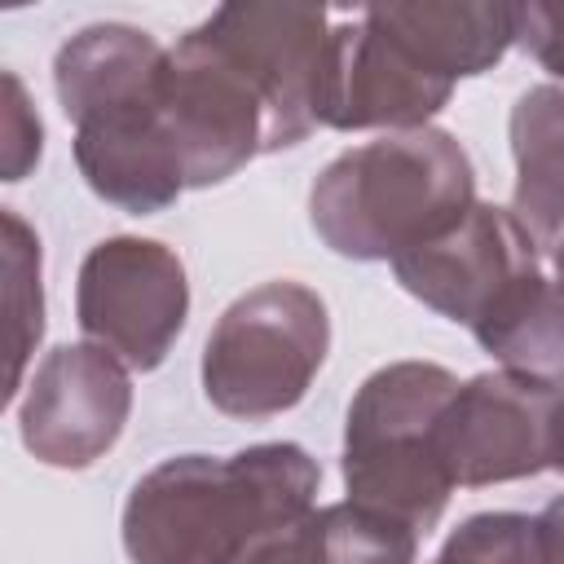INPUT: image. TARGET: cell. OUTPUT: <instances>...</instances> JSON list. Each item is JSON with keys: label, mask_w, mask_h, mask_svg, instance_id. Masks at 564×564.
<instances>
[{"label": "cell", "mask_w": 564, "mask_h": 564, "mask_svg": "<svg viewBox=\"0 0 564 564\" xmlns=\"http://www.w3.org/2000/svg\"><path fill=\"white\" fill-rule=\"evenodd\" d=\"M317 485L322 467L295 441L163 458L123 502V551L132 564H242L256 542L317 511Z\"/></svg>", "instance_id": "6da1fadb"}, {"label": "cell", "mask_w": 564, "mask_h": 564, "mask_svg": "<svg viewBox=\"0 0 564 564\" xmlns=\"http://www.w3.org/2000/svg\"><path fill=\"white\" fill-rule=\"evenodd\" d=\"M172 48L132 22H93L53 57V93L75 128L84 185L132 216H154L185 194L163 119Z\"/></svg>", "instance_id": "7a4b0ae2"}, {"label": "cell", "mask_w": 564, "mask_h": 564, "mask_svg": "<svg viewBox=\"0 0 564 564\" xmlns=\"http://www.w3.org/2000/svg\"><path fill=\"white\" fill-rule=\"evenodd\" d=\"M476 167L445 128L383 132L335 154L308 185V225L344 260H397L467 216Z\"/></svg>", "instance_id": "3957f363"}, {"label": "cell", "mask_w": 564, "mask_h": 564, "mask_svg": "<svg viewBox=\"0 0 564 564\" xmlns=\"http://www.w3.org/2000/svg\"><path fill=\"white\" fill-rule=\"evenodd\" d=\"M458 392V375L436 361H388L361 379L344 419V489L348 502L410 524L419 538L436 529L454 494L436 458V419Z\"/></svg>", "instance_id": "277c9868"}, {"label": "cell", "mask_w": 564, "mask_h": 564, "mask_svg": "<svg viewBox=\"0 0 564 564\" xmlns=\"http://www.w3.org/2000/svg\"><path fill=\"white\" fill-rule=\"evenodd\" d=\"M330 352L326 300L291 278L242 291L203 344V397L229 419H273L304 401Z\"/></svg>", "instance_id": "5b68a950"}, {"label": "cell", "mask_w": 564, "mask_h": 564, "mask_svg": "<svg viewBox=\"0 0 564 564\" xmlns=\"http://www.w3.org/2000/svg\"><path fill=\"white\" fill-rule=\"evenodd\" d=\"M432 441L454 489L564 471V388L480 370L458 383Z\"/></svg>", "instance_id": "8992f818"}, {"label": "cell", "mask_w": 564, "mask_h": 564, "mask_svg": "<svg viewBox=\"0 0 564 564\" xmlns=\"http://www.w3.org/2000/svg\"><path fill=\"white\" fill-rule=\"evenodd\" d=\"M189 317L185 260L137 234L101 238L75 278V322L88 344L115 352L128 370H159Z\"/></svg>", "instance_id": "52a82bcc"}, {"label": "cell", "mask_w": 564, "mask_h": 564, "mask_svg": "<svg viewBox=\"0 0 564 564\" xmlns=\"http://www.w3.org/2000/svg\"><path fill=\"white\" fill-rule=\"evenodd\" d=\"M163 119L185 189H212L238 176L251 159L269 154L264 97L203 26H189L172 44Z\"/></svg>", "instance_id": "ba28073f"}, {"label": "cell", "mask_w": 564, "mask_h": 564, "mask_svg": "<svg viewBox=\"0 0 564 564\" xmlns=\"http://www.w3.org/2000/svg\"><path fill=\"white\" fill-rule=\"evenodd\" d=\"M18 436L26 454L57 471H84L115 449L132 414L128 366L101 344H57L22 383Z\"/></svg>", "instance_id": "9c48e42d"}, {"label": "cell", "mask_w": 564, "mask_h": 564, "mask_svg": "<svg viewBox=\"0 0 564 564\" xmlns=\"http://www.w3.org/2000/svg\"><path fill=\"white\" fill-rule=\"evenodd\" d=\"M454 97V84L427 70L375 9L330 26L322 84H317V123L335 132H414L427 128Z\"/></svg>", "instance_id": "30bf717a"}, {"label": "cell", "mask_w": 564, "mask_h": 564, "mask_svg": "<svg viewBox=\"0 0 564 564\" xmlns=\"http://www.w3.org/2000/svg\"><path fill=\"white\" fill-rule=\"evenodd\" d=\"M256 84L269 110V154L300 145L317 123V84L330 18L317 4L247 0L220 4L198 22Z\"/></svg>", "instance_id": "8fae6325"}, {"label": "cell", "mask_w": 564, "mask_h": 564, "mask_svg": "<svg viewBox=\"0 0 564 564\" xmlns=\"http://www.w3.org/2000/svg\"><path fill=\"white\" fill-rule=\"evenodd\" d=\"M533 269H542L538 238L520 225L511 207L480 198L467 207L458 225L392 260L401 291L463 326H471L516 278Z\"/></svg>", "instance_id": "7c38bea8"}, {"label": "cell", "mask_w": 564, "mask_h": 564, "mask_svg": "<svg viewBox=\"0 0 564 564\" xmlns=\"http://www.w3.org/2000/svg\"><path fill=\"white\" fill-rule=\"evenodd\" d=\"M379 22L441 79L458 84L494 70L516 44L520 4L494 0H419V4H370Z\"/></svg>", "instance_id": "4fadbf2b"}, {"label": "cell", "mask_w": 564, "mask_h": 564, "mask_svg": "<svg viewBox=\"0 0 564 564\" xmlns=\"http://www.w3.org/2000/svg\"><path fill=\"white\" fill-rule=\"evenodd\" d=\"M507 137L516 163L511 212L551 251L564 234V84L524 88L511 106Z\"/></svg>", "instance_id": "5bb4252c"}, {"label": "cell", "mask_w": 564, "mask_h": 564, "mask_svg": "<svg viewBox=\"0 0 564 564\" xmlns=\"http://www.w3.org/2000/svg\"><path fill=\"white\" fill-rule=\"evenodd\" d=\"M467 330L507 375L564 388V286L542 269L516 278Z\"/></svg>", "instance_id": "9a60e30c"}, {"label": "cell", "mask_w": 564, "mask_h": 564, "mask_svg": "<svg viewBox=\"0 0 564 564\" xmlns=\"http://www.w3.org/2000/svg\"><path fill=\"white\" fill-rule=\"evenodd\" d=\"M0 225H4V300H9V322H13V335H9V388L4 397H13L22 388V375H26V361L44 335V282H40V238L35 229L13 212L4 207L0 212Z\"/></svg>", "instance_id": "2e32d148"}, {"label": "cell", "mask_w": 564, "mask_h": 564, "mask_svg": "<svg viewBox=\"0 0 564 564\" xmlns=\"http://www.w3.org/2000/svg\"><path fill=\"white\" fill-rule=\"evenodd\" d=\"M317 533L326 564H414L419 555V533L410 524L348 498L317 507Z\"/></svg>", "instance_id": "e0dca14e"}, {"label": "cell", "mask_w": 564, "mask_h": 564, "mask_svg": "<svg viewBox=\"0 0 564 564\" xmlns=\"http://www.w3.org/2000/svg\"><path fill=\"white\" fill-rule=\"evenodd\" d=\"M427 564H542L538 516L476 511L441 542Z\"/></svg>", "instance_id": "ac0fdd59"}, {"label": "cell", "mask_w": 564, "mask_h": 564, "mask_svg": "<svg viewBox=\"0 0 564 564\" xmlns=\"http://www.w3.org/2000/svg\"><path fill=\"white\" fill-rule=\"evenodd\" d=\"M44 154V123L40 110L18 79V70H4V110H0V172L4 181L31 176V167Z\"/></svg>", "instance_id": "d6986e66"}, {"label": "cell", "mask_w": 564, "mask_h": 564, "mask_svg": "<svg viewBox=\"0 0 564 564\" xmlns=\"http://www.w3.org/2000/svg\"><path fill=\"white\" fill-rule=\"evenodd\" d=\"M516 44L555 79H564V4L551 0H533L520 4L516 18Z\"/></svg>", "instance_id": "ffe728a7"}, {"label": "cell", "mask_w": 564, "mask_h": 564, "mask_svg": "<svg viewBox=\"0 0 564 564\" xmlns=\"http://www.w3.org/2000/svg\"><path fill=\"white\" fill-rule=\"evenodd\" d=\"M242 564H326V551H322V533H317V511L304 516L300 524L291 529H278L269 533L264 542H256Z\"/></svg>", "instance_id": "44dd1931"}, {"label": "cell", "mask_w": 564, "mask_h": 564, "mask_svg": "<svg viewBox=\"0 0 564 564\" xmlns=\"http://www.w3.org/2000/svg\"><path fill=\"white\" fill-rule=\"evenodd\" d=\"M538 533H542V564H564V494L538 511Z\"/></svg>", "instance_id": "7402d4cb"}, {"label": "cell", "mask_w": 564, "mask_h": 564, "mask_svg": "<svg viewBox=\"0 0 564 564\" xmlns=\"http://www.w3.org/2000/svg\"><path fill=\"white\" fill-rule=\"evenodd\" d=\"M551 260H555V282L564 286V234L555 238V247H551Z\"/></svg>", "instance_id": "603a6c76"}]
</instances>
